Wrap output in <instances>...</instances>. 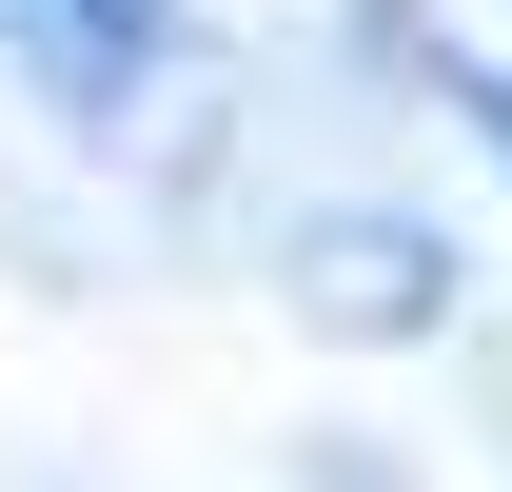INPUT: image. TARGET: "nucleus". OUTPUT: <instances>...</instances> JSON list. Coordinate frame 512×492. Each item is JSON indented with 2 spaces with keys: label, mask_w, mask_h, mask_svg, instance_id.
Segmentation results:
<instances>
[{
  "label": "nucleus",
  "mask_w": 512,
  "mask_h": 492,
  "mask_svg": "<svg viewBox=\"0 0 512 492\" xmlns=\"http://www.w3.org/2000/svg\"><path fill=\"white\" fill-rule=\"evenodd\" d=\"M0 20H20V60H40V79H60V99H79V119H119V99H138V79H158V60H178V0H0Z\"/></svg>",
  "instance_id": "nucleus-1"
}]
</instances>
